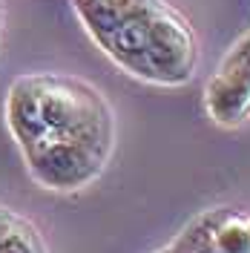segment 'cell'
<instances>
[{"mask_svg": "<svg viewBox=\"0 0 250 253\" xmlns=\"http://www.w3.org/2000/svg\"><path fill=\"white\" fill-rule=\"evenodd\" d=\"M72 3L86 32L98 43H104L121 20H126L144 6V0H72Z\"/></svg>", "mask_w": 250, "mask_h": 253, "instance_id": "6", "label": "cell"}, {"mask_svg": "<svg viewBox=\"0 0 250 253\" xmlns=\"http://www.w3.org/2000/svg\"><path fill=\"white\" fill-rule=\"evenodd\" d=\"M29 86L43 138L81 135L112 141L110 107L89 84L61 75H29Z\"/></svg>", "mask_w": 250, "mask_h": 253, "instance_id": "1", "label": "cell"}, {"mask_svg": "<svg viewBox=\"0 0 250 253\" xmlns=\"http://www.w3.org/2000/svg\"><path fill=\"white\" fill-rule=\"evenodd\" d=\"M153 0H144L138 12L121 20L115 32L101 43V49L110 55L118 66H124L126 72H132L135 78H144L150 84H156V75H153V66H150V58H147V9H150Z\"/></svg>", "mask_w": 250, "mask_h": 253, "instance_id": "5", "label": "cell"}, {"mask_svg": "<svg viewBox=\"0 0 250 253\" xmlns=\"http://www.w3.org/2000/svg\"><path fill=\"white\" fill-rule=\"evenodd\" d=\"M15 224H17V219H15V216H12L9 210H3V207H0V239L6 236V233H9V230L15 227Z\"/></svg>", "mask_w": 250, "mask_h": 253, "instance_id": "10", "label": "cell"}, {"mask_svg": "<svg viewBox=\"0 0 250 253\" xmlns=\"http://www.w3.org/2000/svg\"><path fill=\"white\" fill-rule=\"evenodd\" d=\"M167 253H219L216 239H213V213L184 227L178 233V239L167 248Z\"/></svg>", "mask_w": 250, "mask_h": 253, "instance_id": "8", "label": "cell"}, {"mask_svg": "<svg viewBox=\"0 0 250 253\" xmlns=\"http://www.w3.org/2000/svg\"><path fill=\"white\" fill-rule=\"evenodd\" d=\"M245 233H248V253H250V216H245Z\"/></svg>", "mask_w": 250, "mask_h": 253, "instance_id": "11", "label": "cell"}, {"mask_svg": "<svg viewBox=\"0 0 250 253\" xmlns=\"http://www.w3.org/2000/svg\"><path fill=\"white\" fill-rule=\"evenodd\" d=\"M0 253H43V245L32 233V227L17 221L15 227L0 239Z\"/></svg>", "mask_w": 250, "mask_h": 253, "instance_id": "9", "label": "cell"}, {"mask_svg": "<svg viewBox=\"0 0 250 253\" xmlns=\"http://www.w3.org/2000/svg\"><path fill=\"white\" fill-rule=\"evenodd\" d=\"M147 58L156 84L178 86L193 78L196 69L193 29L184 17L161 0H153L147 9Z\"/></svg>", "mask_w": 250, "mask_h": 253, "instance_id": "3", "label": "cell"}, {"mask_svg": "<svg viewBox=\"0 0 250 253\" xmlns=\"http://www.w3.org/2000/svg\"><path fill=\"white\" fill-rule=\"evenodd\" d=\"M213 239L219 253H248V233H245V216L233 210L213 213Z\"/></svg>", "mask_w": 250, "mask_h": 253, "instance_id": "7", "label": "cell"}, {"mask_svg": "<svg viewBox=\"0 0 250 253\" xmlns=\"http://www.w3.org/2000/svg\"><path fill=\"white\" fill-rule=\"evenodd\" d=\"M207 112L221 126H239L250 115V32L227 52L207 84Z\"/></svg>", "mask_w": 250, "mask_h": 253, "instance_id": "4", "label": "cell"}, {"mask_svg": "<svg viewBox=\"0 0 250 253\" xmlns=\"http://www.w3.org/2000/svg\"><path fill=\"white\" fill-rule=\"evenodd\" d=\"M112 141L104 138H81V135H63V138H43L23 150L29 173L49 190H81L95 181Z\"/></svg>", "mask_w": 250, "mask_h": 253, "instance_id": "2", "label": "cell"}]
</instances>
